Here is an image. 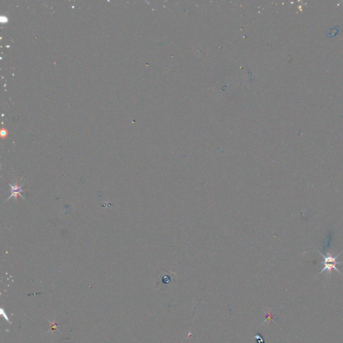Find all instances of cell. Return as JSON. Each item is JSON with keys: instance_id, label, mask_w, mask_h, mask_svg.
Masks as SVG:
<instances>
[{"instance_id": "2", "label": "cell", "mask_w": 343, "mask_h": 343, "mask_svg": "<svg viewBox=\"0 0 343 343\" xmlns=\"http://www.w3.org/2000/svg\"><path fill=\"white\" fill-rule=\"evenodd\" d=\"M174 280V277L173 274L169 273H163L160 274L157 279V285L161 286H166L172 283V281Z\"/></svg>"}, {"instance_id": "3", "label": "cell", "mask_w": 343, "mask_h": 343, "mask_svg": "<svg viewBox=\"0 0 343 343\" xmlns=\"http://www.w3.org/2000/svg\"><path fill=\"white\" fill-rule=\"evenodd\" d=\"M9 185L10 188H11V195H10V196L6 200H8L9 198H11L12 197H13L15 198V200H17L18 196H20L21 198H22L23 199H25V198H23V196H22V192L25 191L24 190H22V186H18V184H17V182H16L14 185L9 183Z\"/></svg>"}, {"instance_id": "4", "label": "cell", "mask_w": 343, "mask_h": 343, "mask_svg": "<svg viewBox=\"0 0 343 343\" xmlns=\"http://www.w3.org/2000/svg\"><path fill=\"white\" fill-rule=\"evenodd\" d=\"M339 30H340V27H339V26H335V27H334V28H331L327 31V36L330 37V38H332V37H334L338 34V32H339Z\"/></svg>"}, {"instance_id": "5", "label": "cell", "mask_w": 343, "mask_h": 343, "mask_svg": "<svg viewBox=\"0 0 343 343\" xmlns=\"http://www.w3.org/2000/svg\"><path fill=\"white\" fill-rule=\"evenodd\" d=\"M8 131H7L5 129H3L1 131V136L2 138H4L7 136H8Z\"/></svg>"}, {"instance_id": "1", "label": "cell", "mask_w": 343, "mask_h": 343, "mask_svg": "<svg viewBox=\"0 0 343 343\" xmlns=\"http://www.w3.org/2000/svg\"><path fill=\"white\" fill-rule=\"evenodd\" d=\"M319 253H320L322 257H324V268L321 270L320 274H322V272H324L326 270H327L329 272V274H331V271L332 270H335L336 271H338L339 274H341V271H339L338 270V268L337 267V265L339 263H343L342 262H338L337 261V258L340 254L337 255L336 257H333L332 255H328L326 256V255L320 253V251H319Z\"/></svg>"}]
</instances>
